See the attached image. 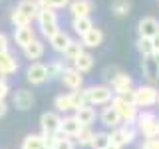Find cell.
I'll return each mask as SVG.
<instances>
[{
	"label": "cell",
	"instance_id": "28",
	"mask_svg": "<svg viewBox=\"0 0 159 149\" xmlns=\"http://www.w3.org/2000/svg\"><path fill=\"white\" fill-rule=\"evenodd\" d=\"M135 46H137L139 54H141L143 58H153V54H155V48H153V40L151 38H137Z\"/></svg>",
	"mask_w": 159,
	"mask_h": 149
},
{
	"label": "cell",
	"instance_id": "23",
	"mask_svg": "<svg viewBox=\"0 0 159 149\" xmlns=\"http://www.w3.org/2000/svg\"><path fill=\"white\" fill-rule=\"evenodd\" d=\"M102 123L106 127H117L119 123H121V117H119V113L116 111V107H113V106L103 107V111H102Z\"/></svg>",
	"mask_w": 159,
	"mask_h": 149
},
{
	"label": "cell",
	"instance_id": "39",
	"mask_svg": "<svg viewBox=\"0 0 159 149\" xmlns=\"http://www.w3.org/2000/svg\"><path fill=\"white\" fill-rule=\"evenodd\" d=\"M0 52H10V42L4 32H0Z\"/></svg>",
	"mask_w": 159,
	"mask_h": 149
},
{
	"label": "cell",
	"instance_id": "13",
	"mask_svg": "<svg viewBox=\"0 0 159 149\" xmlns=\"http://www.w3.org/2000/svg\"><path fill=\"white\" fill-rule=\"evenodd\" d=\"M12 102H14V107L26 111V109H30V107L34 106V93L28 92V89H16Z\"/></svg>",
	"mask_w": 159,
	"mask_h": 149
},
{
	"label": "cell",
	"instance_id": "9",
	"mask_svg": "<svg viewBox=\"0 0 159 149\" xmlns=\"http://www.w3.org/2000/svg\"><path fill=\"white\" fill-rule=\"evenodd\" d=\"M60 79H62L64 86L70 88V89H74V92H76V89H82V84H84V76L74 66L64 70V74H62V78H60Z\"/></svg>",
	"mask_w": 159,
	"mask_h": 149
},
{
	"label": "cell",
	"instance_id": "45",
	"mask_svg": "<svg viewBox=\"0 0 159 149\" xmlns=\"http://www.w3.org/2000/svg\"><path fill=\"white\" fill-rule=\"evenodd\" d=\"M153 60H155V64H157V68H159V52L153 54Z\"/></svg>",
	"mask_w": 159,
	"mask_h": 149
},
{
	"label": "cell",
	"instance_id": "44",
	"mask_svg": "<svg viewBox=\"0 0 159 149\" xmlns=\"http://www.w3.org/2000/svg\"><path fill=\"white\" fill-rule=\"evenodd\" d=\"M151 40H153V48H155V52H159V34L155 38H151Z\"/></svg>",
	"mask_w": 159,
	"mask_h": 149
},
{
	"label": "cell",
	"instance_id": "30",
	"mask_svg": "<svg viewBox=\"0 0 159 149\" xmlns=\"http://www.w3.org/2000/svg\"><path fill=\"white\" fill-rule=\"evenodd\" d=\"M139 131H141L147 139L159 137V121H157V117L151 119V121H147V123H143V125H139Z\"/></svg>",
	"mask_w": 159,
	"mask_h": 149
},
{
	"label": "cell",
	"instance_id": "12",
	"mask_svg": "<svg viewBox=\"0 0 159 149\" xmlns=\"http://www.w3.org/2000/svg\"><path fill=\"white\" fill-rule=\"evenodd\" d=\"M36 38L32 26H24V28H14V44L20 48H26L28 44H32V40Z\"/></svg>",
	"mask_w": 159,
	"mask_h": 149
},
{
	"label": "cell",
	"instance_id": "38",
	"mask_svg": "<svg viewBox=\"0 0 159 149\" xmlns=\"http://www.w3.org/2000/svg\"><path fill=\"white\" fill-rule=\"evenodd\" d=\"M151 119H155V115L153 113H149V111H143V113H137V127L139 125H143V123H147V121H151Z\"/></svg>",
	"mask_w": 159,
	"mask_h": 149
},
{
	"label": "cell",
	"instance_id": "16",
	"mask_svg": "<svg viewBox=\"0 0 159 149\" xmlns=\"http://www.w3.org/2000/svg\"><path fill=\"white\" fill-rule=\"evenodd\" d=\"M82 123L78 121L74 115H70V117H64L62 119V127H60V133L62 135H66V137H76L80 131H82Z\"/></svg>",
	"mask_w": 159,
	"mask_h": 149
},
{
	"label": "cell",
	"instance_id": "19",
	"mask_svg": "<svg viewBox=\"0 0 159 149\" xmlns=\"http://www.w3.org/2000/svg\"><path fill=\"white\" fill-rule=\"evenodd\" d=\"M16 10L18 12H22L24 16H28L30 20H36L38 16V12H40V8H38V2L36 0H20V2L16 4Z\"/></svg>",
	"mask_w": 159,
	"mask_h": 149
},
{
	"label": "cell",
	"instance_id": "20",
	"mask_svg": "<svg viewBox=\"0 0 159 149\" xmlns=\"http://www.w3.org/2000/svg\"><path fill=\"white\" fill-rule=\"evenodd\" d=\"M48 42H50V46L56 50V52H62V54H64V50L68 48V44L72 42V38H70V34H68V32L60 30V32H56L52 38L48 40Z\"/></svg>",
	"mask_w": 159,
	"mask_h": 149
},
{
	"label": "cell",
	"instance_id": "41",
	"mask_svg": "<svg viewBox=\"0 0 159 149\" xmlns=\"http://www.w3.org/2000/svg\"><path fill=\"white\" fill-rule=\"evenodd\" d=\"M121 97L125 99L127 103H133V106H135V89H127L125 93H121Z\"/></svg>",
	"mask_w": 159,
	"mask_h": 149
},
{
	"label": "cell",
	"instance_id": "14",
	"mask_svg": "<svg viewBox=\"0 0 159 149\" xmlns=\"http://www.w3.org/2000/svg\"><path fill=\"white\" fill-rule=\"evenodd\" d=\"M103 38H106V36H103L102 28L93 26L88 34H84V36H82V44H84V48H98V46H102V44H103Z\"/></svg>",
	"mask_w": 159,
	"mask_h": 149
},
{
	"label": "cell",
	"instance_id": "6",
	"mask_svg": "<svg viewBox=\"0 0 159 149\" xmlns=\"http://www.w3.org/2000/svg\"><path fill=\"white\" fill-rule=\"evenodd\" d=\"M26 79L32 86H42L44 82L48 79V70H46V64L42 62H32L26 70Z\"/></svg>",
	"mask_w": 159,
	"mask_h": 149
},
{
	"label": "cell",
	"instance_id": "24",
	"mask_svg": "<svg viewBox=\"0 0 159 149\" xmlns=\"http://www.w3.org/2000/svg\"><path fill=\"white\" fill-rule=\"evenodd\" d=\"M74 68H76L80 74H88L89 70L93 68V56L89 52H84L78 60H74Z\"/></svg>",
	"mask_w": 159,
	"mask_h": 149
},
{
	"label": "cell",
	"instance_id": "47",
	"mask_svg": "<svg viewBox=\"0 0 159 149\" xmlns=\"http://www.w3.org/2000/svg\"><path fill=\"white\" fill-rule=\"evenodd\" d=\"M2 79H6V78H4V76H2V74H0V82H2Z\"/></svg>",
	"mask_w": 159,
	"mask_h": 149
},
{
	"label": "cell",
	"instance_id": "25",
	"mask_svg": "<svg viewBox=\"0 0 159 149\" xmlns=\"http://www.w3.org/2000/svg\"><path fill=\"white\" fill-rule=\"evenodd\" d=\"M84 52H86V50H84L82 40H72V42L68 44V48L64 50V58H68V60H72V62H74V60H78Z\"/></svg>",
	"mask_w": 159,
	"mask_h": 149
},
{
	"label": "cell",
	"instance_id": "48",
	"mask_svg": "<svg viewBox=\"0 0 159 149\" xmlns=\"http://www.w3.org/2000/svg\"><path fill=\"white\" fill-rule=\"evenodd\" d=\"M157 106H159V97H157Z\"/></svg>",
	"mask_w": 159,
	"mask_h": 149
},
{
	"label": "cell",
	"instance_id": "3",
	"mask_svg": "<svg viewBox=\"0 0 159 149\" xmlns=\"http://www.w3.org/2000/svg\"><path fill=\"white\" fill-rule=\"evenodd\" d=\"M159 92L155 86H139L135 89V107H151L157 103Z\"/></svg>",
	"mask_w": 159,
	"mask_h": 149
},
{
	"label": "cell",
	"instance_id": "15",
	"mask_svg": "<svg viewBox=\"0 0 159 149\" xmlns=\"http://www.w3.org/2000/svg\"><path fill=\"white\" fill-rule=\"evenodd\" d=\"M16 70H18L16 58H14L10 52H0V74L6 78V76H12Z\"/></svg>",
	"mask_w": 159,
	"mask_h": 149
},
{
	"label": "cell",
	"instance_id": "34",
	"mask_svg": "<svg viewBox=\"0 0 159 149\" xmlns=\"http://www.w3.org/2000/svg\"><path fill=\"white\" fill-rule=\"evenodd\" d=\"M72 97V103H74V109H80L84 106H88V96H86V89H76V92L70 93Z\"/></svg>",
	"mask_w": 159,
	"mask_h": 149
},
{
	"label": "cell",
	"instance_id": "42",
	"mask_svg": "<svg viewBox=\"0 0 159 149\" xmlns=\"http://www.w3.org/2000/svg\"><path fill=\"white\" fill-rule=\"evenodd\" d=\"M8 92H10V86H8V82H6V79H2V82H0V99H6Z\"/></svg>",
	"mask_w": 159,
	"mask_h": 149
},
{
	"label": "cell",
	"instance_id": "32",
	"mask_svg": "<svg viewBox=\"0 0 159 149\" xmlns=\"http://www.w3.org/2000/svg\"><path fill=\"white\" fill-rule=\"evenodd\" d=\"M48 79H54V78H62V74H64V62H60V60H54V62H50L48 66Z\"/></svg>",
	"mask_w": 159,
	"mask_h": 149
},
{
	"label": "cell",
	"instance_id": "46",
	"mask_svg": "<svg viewBox=\"0 0 159 149\" xmlns=\"http://www.w3.org/2000/svg\"><path fill=\"white\" fill-rule=\"evenodd\" d=\"M106 149H121V147H117V145H113V143H109V145H107Z\"/></svg>",
	"mask_w": 159,
	"mask_h": 149
},
{
	"label": "cell",
	"instance_id": "2",
	"mask_svg": "<svg viewBox=\"0 0 159 149\" xmlns=\"http://www.w3.org/2000/svg\"><path fill=\"white\" fill-rule=\"evenodd\" d=\"M86 96L89 106H103L113 99V92L109 86H89L86 89Z\"/></svg>",
	"mask_w": 159,
	"mask_h": 149
},
{
	"label": "cell",
	"instance_id": "36",
	"mask_svg": "<svg viewBox=\"0 0 159 149\" xmlns=\"http://www.w3.org/2000/svg\"><path fill=\"white\" fill-rule=\"evenodd\" d=\"M109 135L107 133H96V139H93V143H92V147L93 149H106L109 145Z\"/></svg>",
	"mask_w": 159,
	"mask_h": 149
},
{
	"label": "cell",
	"instance_id": "22",
	"mask_svg": "<svg viewBox=\"0 0 159 149\" xmlns=\"http://www.w3.org/2000/svg\"><path fill=\"white\" fill-rule=\"evenodd\" d=\"M74 117H76L84 127H88V125H92L93 119H96V109H93V107L88 103V106H84V107L76 109V115H74Z\"/></svg>",
	"mask_w": 159,
	"mask_h": 149
},
{
	"label": "cell",
	"instance_id": "10",
	"mask_svg": "<svg viewBox=\"0 0 159 149\" xmlns=\"http://www.w3.org/2000/svg\"><path fill=\"white\" fill-rule=\"evenodd\" d=\"M109 84H111L109 88L113 89V93L121 96V93H125L127 89H131L133 79H131V76H129V74H125V72H117V74H116V78H113Z\"/></svg>",
	"mask_w": 159,
	"mask_h": 149
},
{
	"label": "cell",
	"instance_id": "21",
	"mask_svg": "<svg viewBox=\"0 0 159 149\" xmlns=\"http://www.w3.org/2000/svg\"><path fill=\"white\" fill-rule=\"evenodd\" d=\"M92 28H93V20H92V16H84V18H72V30L78 34L80 38H82L84 34H88Z\"/></svg>",
	"mask_w": 159,
	"mask_h": 149
},
{
	"label": "cell",
	"instance_id": "40",
	"mask_svg": "<svg viewBox=\"0 0 159 149\" xmlns=\"http://www.w3.org/2000/svg\"><path fill=\"white\" fill-rule=\"evenodd\" d=\"M141 149H159V137L147 139V141H145V143L141 145Z\"/></svg>",
	"mask_w": 159,
	"mask_h": 149
},
{
	"label": "cell",
	"instance_id": "7",
	"mask_svg": "<svg viewBox=\"0 0 159 149\" xmlns=\"http://www.w3.org/2000/svg\"><path fill=\"white\" fill-rule=\"evenodd\" d=\"M133 139H135V129H133L131 125H123V127H117L111 131V135H109V141L113 143V145L117 147H123L127 145V143H131Z\"/></svg>",
	"mask_w": 159,
	"mask_h": 149
},
{
	"label": "cell",
	"instance_id": "26",
	"mask_svg": "<svg viewBox=\"0 0 159 149\" xmlns=\"http://www.w3.org/2000/svg\"><path fill=\"white\" fill-rule=\"evenodd\" d=\"M22 149H48L44 135H26L22 141Z\"/></svg>",
	"mask_w": 159,
	"mask_h": 149
},
{
	"label": "cell",
	"instance_id": "33",
	"mask_svg": "<svg viewBox=\"0 0 159 149\" xmlns=\"http://www.w3.org/2000/svg\"><path fill=\"white\" fill-rule=\"evenodd\" d=\"M10 22L14 24L16 28H24V26H32V20H30L28 16H24L22 12H18L16 8H14V12L10 14Z\"/></svg>",
	"mask_w": 159,
	"mask_h": 149
},
{
	"label": "cell",
	"instance_id": "31",
	"mask_svg": "<svg viewBox=\"0 0 159 149\" xmlns=\"http://www.w3.org/2000/svg\"><path fill=\"white\" fill-rule=\"evenodd\" d=\"M36 2H38V8H40V10H42V8L62 10V8L70 6V2H72V0H36Z\"/></svg>",
	"mask_w": 159,
	"mask_h": 149
},
{
	"label": "cell",
	"instance_id": "11",
	"mask_svg": "<svg viewBox=\"0 0 159 149\" xmlns=\"http://www.w3.org/2000/svg\"><path fill=\"white\" fill-rule=\"evenodd\" d=\"M70 14H72L74 18H84V16H89L93 10V2L92 0H72L70 2Z\"/></svg>",
	"mask_w": 159,
	"mask_h": 149
},
{
	"label": "cell",
	"instance_id": "43",
	"mask_svg": "<svg viewBox=\"0 0 159 149\" xmlns=\"http://www.w3.org/2000/svg\"><path fill=\"white\" fill-rule=\"evenodd\" d=\"M6 111H8L6 102H4V99H0V117H4V115H6Z\"/></svg>",
	"mask_w": 159,
	"mask_h": 149
},
{
	"label": "cell",
	"instance_id": "27",
	"mask_svg": "<svg viewBox=\"0 0 159 149\" xmlns=\"http://www.w3.org/2000/svg\"><path fill=\"white\" fill-rule=\"evenodd\" d=\"M109 10H111L117 18H123V16H127V14L131 12V2H129V0H113Z\"/></svg>",
	"mask_w": 159,
	"mask_h": 149
},
{
	"label": "cell",
	"instance_id": "4",
	"mask_svg": "<svg viewBox=\"0 0 159 149\" xmlns=\"http://www.w3.org/2000/svg\"><path fill=\"white\" fill-rule=\"evenodd\" d=\"M111 106L116 107V111L119 113L121 121H127V123H133L137 119V107L133 103H127L121 96H116L111 99Z\"/></svg>",
	"mask_w": 159,
	"mask_h": 149
},
{
	"label": "cell",
	"instance_id": "5",
	"mask_svg": "<svg viewBox=\"0 0 159 149\" xmlns=\"http://www.w3.org/2000/svg\"><path fill=\"white\" fill-rule=\"evenodd\" d=\"M40 127H42V135H56L62 127V117L56 111H44L40 117Z\"/></svg>",
	"mask_w": 159,
	"mask_h": 149
},
{
	"label": "cell",
	"instance_id": "8",
	"mask_svg": "<svg viewBox=\"0 0 159 149\" xmlns=\"http://www.w3.org/2000/svg\"><path fill=\"white\" fill-rule=\"evenodd\" d=\"M137 34L139 38H155L159 34V20L153 16H143L137 22Z\"/></svg>",
	"mask_w": 159,
	"mask_h": 149
},
{
	"label": "cell",
	"instance_id": "17",
	"mask_svg": "<svg viewBox=\"0 0 159 149\" xmlns=\"http://www.w3.org/2000/svg\"><path fill=\"white\" fill-rule=\"evenodd\" d=\"M44 52H46V46H44V42L38 40V38H34L32 44H28V46L24 48V56H26L28 60H34V62L42 58Z\"/></svg>",
	"mask_w": 159,
	"mask_h": 149
},
{
	"label": "cell",
	"instance_id": "37",
	"mask_svg": "<svg viewBox=\"0 0 159 149\" xmlns=\"http://www.w3.org/2000/svg\"><path fill=\"white\" fill-rule=\"evenodd\" d=\"M54 149H76V143L72 141L70 137L62 135V137H56V143H54Z\"/></svg>",
	"mask_w": 159,
	"mask_h": 149
},
{
	"label": "cell",
	"instance_id": "35",
	"mask_svg": "<svg viewBox=\"0 0 159 149\" xmlns=\"http://www.w3.org/2000/svg\"><path fill=\"white\" fill-rule=\"evenodd\" d=\"M76 139H78L80 145H92L93 139H96V133H93L92 129H89V125H88V127H82V131L76 135Z\"/></svg>",
	"mask_w": 159,
	"mask_h": 149
},
{
	"label": "cell",
	"instance_id": "29",
	"mask_svg": "<svg viewBox=\"0 0 159 149\" xmlns=\"http://www.w3.org/2000/svg\"><path fill=\"white\" fill-rule=\"evenodd\" d=\"M54 107L58 109V111L66 113V111H72L74 109V103H72V97H70V93H60V96H56V99H54Z\"/></svg>",
	"mask_w": 159,
	"mask_h": 149
},
{
	"label": "cell",
	"instance_id": "18",
	"mask_svg": "<svg viewBox=\"0 0 159 149\" xmlns=\"http://www.w3.org/2000/svg\"><path fill=\"white\" fill-rule=\"evenodd\" d=\"M141 68H143V76L149 79L151 86L159 82V68H157V64H155V60H153V58H143Z\"/></svg>",
	"mask_w": 159,
	"mask_h": 149
},
{
	"label": "cell",
	"instance_id": "1",
	"mask_svg": "<svg viewBox=\"0 0 159 149\" xmlns=\"http://www.w3.org/2000/svg\"><path fill=\"white\" fill-rule=\"evenodd\" d=\"M36 22H38V28H40V32H42V36L48 38V40L56 32H60L58 14H56V10H52V8H42L40 10L38 16H36Z\"/></svg>",
	"mask_w": 159,
	"mask_h": 149
}]
</instances>
